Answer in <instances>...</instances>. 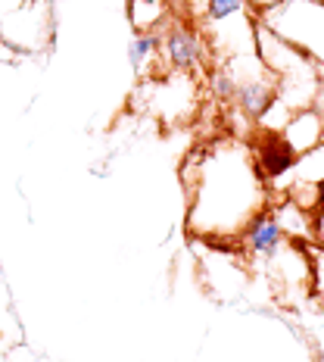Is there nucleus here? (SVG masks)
<instances>
[{"label":"nucleus","instance_id":"f257e3e1","mask_svg":"<svg viewBox=\"0 0 324 362\" xmlns=\"http://www.w3.org/2000/svg\"><path fill=\"white\" fill-rule=\"evenodd\" d=\"M162 47L165 59H169L172 69L178 72H197L206 59V47H203V37L193 25H187L184 19H175L162 28Z\"/></svg>","mask_w":324,"mask_h":362},{"label":"nucleus","instance_id":"1a4fd4ad","mask_svg":"<svg viewBox=\"0 0 324 362\" xmlns=\"http://www.w3.org/2000/svg\"><path fill=\"white\" fill-rule=\"evenodd\" d=\"M246 13V0H206V19L222 25L228 19H237Z\"/></svg>","mask_w":324,"mask_h":362},{"label":"nucleus","instance_id":"7ed1b4c3","mask_svg":"<svg viewBox=\"0 0 324 362\" xmlns=\"http://www.w3.org/2000/svg\"><path fill=\"white\" fill-rule=\"evenodd\" d=\"M237 110L259 122L265 112L277 103V81L275 75H250V78H237Z\"/></svg>","mask_w":324,"mask_h":362},{"label":"nucleus","instance_id":"9d476101","mask_svg":"<svg viewBox=\"0 0 324 362\" xmlns=\"http://www.w3.org/2000/svg\"><path fill=\"white\" fill-rule=\"evenodd\" d=\"M315 206H318V216H315V238L324 244V185H321V197H318Z\"/></svg>","mask_w":324,"mask_h":362},{"label":"nucleus","instance_id":"f03ea898","mask_svg":"<svg viewBox=\"0 0 324 362\" xmlns=\"http://www.w3.org/2000/svg\"><path fill=\"white\" fill-rule=\"evenodd\" d=\"M253 160H256V169H259V178L277 181L296 169L299 156L281 132H262L253 144Z\"/></svg>","mask_w":324,"mask_h":362},{"label":"nucleus","instance_id":"6e6552de","mask_svg":"<svg viewBox=\"0 0 324 362\" xmlns=\"http://www.w3.org/2000/svg\"><path fill=\"white\" fill-rule=\"evenodd\" d=\"M209 90H212L215 100L231 103L237 97V78H234V72L224 69V66H215V69H209Z\"/></svg>","mask_w":324,"mask_h":362},{"label":"nucleus","instance_id":"423d86ee","mask_svg":"<svg viewBox=\"0 0 324 362\" xmlns=\"http://www.w3.org/2000/svg\"><path fill=\"white\" fill-rule=\"evenodd\" d=\"M165 0H128V16H131V25L138 35L147 32H162L169 22H165Z\"/></svg>","mask_w":324,"mask_h":362},{"label":"nucleus","instance_id":"0eeeda50","mask_svg":"<svg viewBox=\"0 0 324 362\" xmlns=\"http://www.w3.org/2000/svg\"><path fill=\"white\" fill-rule=\"evenodd\" d=\"M162 44V32H147V35H134L128 44V63L134 72H140L147 66V59L156 54V47Z\"/></svg>","mask_w":324,"mask_h":362},{"label":"nucleus","instance_id":"20e7f679","mask_svg":"<svg viewBox=\"0 0 324 362\" xmlns=\"http://www.w3.org/2000/svg\"><path fill=\"white\" fill-rule=\"evenodd\" d=\"M240 240H244V247L253 256L271 259V256L281 250V244H284V228H281V222L275 218V213H265V209H259V213H256L250 222L244 225V231H240Z\"/></svg>","mask_w":324,"mask_h":362},{"label":"nucleus","instance_id":"39448f33","mask_svg":"<svg viewBox=\"0 0 324 362\" xmlns=\"http://www.w3.org/2000/svg\"><path fill=\"white\" fill-rule=\"evenodd\" d=\"M281 134L287 138V144L296 150V156H306L308 150L318 147V141L324 138V116L312 107L296 110L287 119V125L281 128Z\"/></svg>","mask_w":324,"mask_h":362}]
</instances>
